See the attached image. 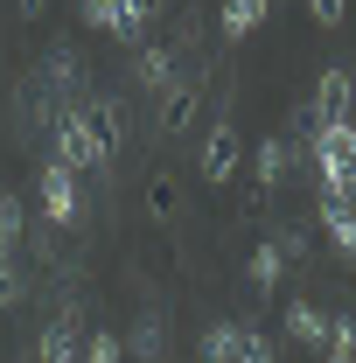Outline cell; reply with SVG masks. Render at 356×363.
<instances>
[{
    "mask_svg": "<svg viewBox=\"0 0 356 363\" xmlns=\"http://www.w3.org/2000/svg\"><path fill=\"white\" fill-rule=\"evenodd\" d=\"M49 161H63L70 175H77V168H105V161H112V140L98 133L91 105H84V112H63V119H56V154H49Z\"/></svg>",
    "mask_w": 356,
    "mask_h": 363,
    "instance_id": "obj_1",
    "label": "cell"
},
{
    "mask_svg": "<svg viewBox=\"0 0 356 363\" xmlns=\"http://www.w3.org/2000/svg\"><path fill=\"white\" fill-rule=\"evenodd\" d=\"M238 154H245L238 126H230V119H217V126H210V140H203V182H230V175H238Z\"/></svg>",
    "mask_w": 356,
    "mask_h": 363,
    "instance_id": "obj_2",
    "label": "cell"
},
{
    "mask_svg": "<svg viewBox=\"0 0 356 363\" xmlns=\"http://www.w3.org/2000/svg\"><path fill=\"white\" fill-rule=\"evenodd\" d=\"M43 217L49 224H70V217H77V175H70L63 161L43 168Z\"/></svg>",
    "mask_w": 356,
    "mask_h": 363,
    "instance_id": "obj_3",
    "label": "cell"
},
{
    "mask_svg": "<svg viewBox=\"0 0 356 363\" xmlns=\"http://www.w3.org/2000/svg\"><path fill=\"white\" fill-rule=\"evenodd\" d=\"M350 119V70H328L314 84V126H343Z\"/></svg>",
    "mask_w": 356,
    "mask_h": 363,
    "instance_id": "obj_4",
    "label": "cell"
},
{
    "mask_svg": "<svg viewBox=\"0 0 356 363\" xmlns=\"http://www.w3.org/2000/svg\"><path fill=\"white\" fill-rule=\"evenodd\" d=\"M321 224H328V238H335V252L356 259V203L350 196H321Z\"/></svg>",
    "mask_w": 356,
    "mask_h": 363,
    "instance_id": "obj_5",
    "label": "cell"
},
{
    "mask_svg": "<svg viewBox=\"0 0 356 363\" xmlns=\"http://www.w3.org/2000/svg\"><path fill=\"white\" fill-rule=\"evenodd\" d=\"M126 350H133L140 363H161V357H168V321H161V315H140V328L126 335Z\"/></svg>",
    "mask_w": 356,
    "mask_h": 363,
    "instance_id": "obj_6",
    "label": "cell"
},
{
    "mask_svg": "<svg viewBox=\"0 0 356 363\" xmlns=\"http://www.w3.org/2000/svg\"><path fill=\"white\" fill-rule=\"evenodd\" d=\"M287 168H294V147L287 140H259V189H279Z\"/></svg>",
    "mask_w": 356,
    "mask_h": 363,
    "instance_id": "obj_7",
    "label": "cell"
},
{
    "mask_svg": "<svg viewBox=\"0 0 356 363\" xmlns=\"http://www.w3.org/2000/svg\"><path fill=\"white\" fill-rule=\"evenodd\" d=\"M238 342H245V328H238V321H217V328L203 335V363H238Z\"/></svg>",
    "mask_w": 356,
    "mask_h": 363,
    "instance_id": "obj_8",
    "label": "cell"
},
{
    "mask_svg": "<svg viewBox=\"0 0 356 363\" xmlns=\"http://www.w3.org/2000/svg\"><path fill=\"white\" fill-rule=\"evenodd\" d=\"M272 0H223V35H252L259 21H266Z\"/></svg>",
    "mask_w": 356,
    "mask_h": 363,
    "instance_id": "obj_9",
    "label": "cell"
},
{
    "mask_svg": "<svg viewBox=\"0 0 356 363\" xmlns=\"http://www.w3.org/2000/svg\"><path fill=\"white\" fill-rule=\"evenodd\" d=\"M140 84L147 91H175V56H168V49H140Z\"/></svg>",
    "mask_w": 356,
    "mask_h": 363,
    "instance_id": "obj_10",
    "label": "cell"
},
{
    "mask_svg": "<svg viewBox=\"0 0 356 363\" xmlns=\"http://www.w3.org/2000/svg\"><path fill=\"white\" fill-rule=\"evenodd\" d=\"M287 335H294V342H321V335H328V321H321V308H308V301H294V308H287Z\"/></svg>",
    "mask_w": 356,
    "mask_h": 363,
    "instance_id": "obj_11",
    "label": "cell"
},
{
    "mask_svg": "<svg viewBox=\"0 0 356 363\" xmlns=\"http://www.w3.org/2000/svg\"><path fill=\"white\" fill-rule=\"evenodd\" d=\"M43 363H77V328L70 321H49L43 328Z\"/></svg>",
    "mask_w": 356,
    "mask_h": 363,
    "instance_id": "obj_12",
    "label": "cell"
},
{
    "mask_svg": "<svg viewBox=\"0 0 356 363\" xmlns=\"http://www.w3.org/2000/svg\"><path fill=\"white\" fill-rule=\"evenodd\" d=\"M279 272H287V252H279V245H259V252H252V286H279Z\"/></svg>",
    "mask_w": 356,
    "mask_h": 363,
    "instance_id": "obj_13",
    "label": "cell"
},
{
    "mask_svg": "<svg viewBox=\"0 0 356 363\" xmlns=\"http://www.w3.org/2000/svg\"><path fill=\"white\" fill-rule=\"evenodd\" d=\"M21 238V196H0V252H14Z\"/></svg>",
    "mask_w": 356,
    "mask_h": 363,
    "instance_id": "obj_14",
    "label": "cell"
},
{
    "mask_svg": "<svg viewBox=\"0 0 356 363\" xmlns=\"http://www.w3.org/2000/svg\"><path fill=\"white\" fill-rule=\"evenodd\" d=\"M119 357H126V342H119V335H105V328L91 335V350H84V363H119Z\"/></svg>",
    "mask_w": 356,
    "mask_h": 363,
    "instance_id": "obj_15",
    "label": "cell"
},
{
    "mask_svg": "<svg viewBox=\"0 0 356 363\" xmlns=\"http://www.w3.org/2000/svg\"><path fill=\"white\" fill-rule=\"evenodd\" d=\"M238 363H272V342L259 328H245V342H238Z\"/></svg>",
    "mask_w": 356,
    "mask_h": 363,
    "instance_id": "obj_16",
    "label": "cell"
},
{
    "mask_svg": "<svg viewBox=\"0 0 356 363\" xmlns=\"http://www.w3.org/2000/svg\"><path fill=\"white\" fill-rule=\"evenodd\" d=\"M308 14H314V21H321V28H335V21L350 14V0H308Z\"/></svg>",
    "mask_w": 356,
    "mask_h": 363,
    "instance_id": "obj_17",
    "label": "cell"
},
{
    "mask_svg": "<svg viewBox=\"0 0 356 363\" xmlns=\"http://www.w3.org/2000/svg\"><path fill=\"white\" fill-rule=\"evenodd\" d=\"M21 294V279H14V252H0V308Z\"/></svg>",
    "mask_w": 356,
    "mask_h": 363,
    "instance_id": "obj_18",
    "label": "cell"
},
{
    "mask_svg": "<svg viewBox=\"0 0 356 363\" xmlns=\"http://www.w3.org/2000/svg\"><path fill=\"white\" fill-rule=\"evenodd\" d=\"M350 119H356V70H350Z\"/></svg>",
    "mask_w": 356,
    "mask_h": 363,
    "instance_id": "obj_19",
    "label": "cell"
},
{
    "mask_svg": "<svg viewBox=\"0 0 356 363\" xmlns=\"http://www.w3.org/2000/svg\"><path fill=\"white\" fill-rule=\"evenodd\" d=\"M21 7H28V14H43V0H21Z\"/></svg>",
    "mask_w": 356,
    "mask_h": 363,
    "instance_id": "obj_20",
    "label": "cell"
},
{
    "mask_svg": "<svg viewBox=\"0 0 356 363\" xmlns=\"http://www.w3.org/2000/svg\"><path fill=\"white\" fill-rule=\"evenodd\" d=\"M350 363H356V357H350Z\"/></svg>",
    "mask_w": 356,
    "mask_h": 363,
    "instance_id": "obj_21",
    "label": "cell"
}]
</instances>
